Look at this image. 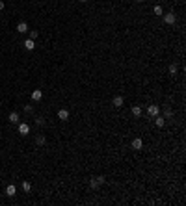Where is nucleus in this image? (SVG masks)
I'll return each instance as SVG.
<instances>
[{
    "label": "nucleus",
    "mask_w": 186,
    "mask_h": 206,
    "mask_svg": "<svg viewBox=\"0 0 186 206\" xmlns=\"http://www.w3.org/2000/svg\"><path fill=\"white\" fill-rule=\"evenodd\" d=\"M102 184H104V178H102V176H95V178H91V182H89V186H91L93 189L101 188Z\"/></svg>",
    "instance_id": "nucleus-1"
},
{
    "label": "nucleus",
    "mask_w": 186,
    "mask_h": 206,
    "mask_svg": "<svg viewBox=\"0 0 186 206\" xmlns=\"http://www.w3.org/2000/svg\"><path fill=\"white\" fill-rule=\"evenodd\" d=\"M17 130H19L21 136H28V134H30V125H28V123H21Z\"/></svg>",
    "instance_id": "nucleus-2"
},
{
    "label": "nucleus",
    "mask_w": 186,
    "mask_h": 206,
    "mask_svg": "<svg viewBox=\"0 0 186 206\" xmlns=\"http://www.w3.org/2000/svg\"><path fill=\"white\" fill-rule=\"evenodd\" d=\"M130 147H132L134 150H140V149H143V139H141V137H136V139H132Z\"/></svg>",
    "instance_id": "nucleus-3"
},
{
    "label": "nucleus",
    "mask_w": 186,
    "mask_h": 206,
    "mask_svg": "<svg viewBox=\"0 0 186 206\" xmlns=\"http://www.w3.org/2000/svg\"><path fill=\"white\" fill-rule=\"evenodd\" d=\"M147 113H149L151 117H156V115H160V108H158L156 104H151V106L147 108Z\"/></svg>",
    "instance_id": "nucleus-4"
},
{
    "label": "nucleus",
    "mask_w": 186,
    "mask_h": 206,
    "mask_svg": "<svg viewBox=\"0 0 186 206\" xmlns=\"http://www.w3.org/2000/svg\"><path fill=\"white\" fill-rule=\"evenodd\" d=\"M175 21H177L175 13H166L164 15V22H166V24H175Z\"/></svg>",
    "instance_id": "nucleus-5"
},
{
    "label": "nucleus",
    "mask_w": 186,
    "mask_h": 206,
    "mask_svg": "<svg viewBox=\"0 0 186 206\" xmlns=\"http://www.w3.org/2000/svg\"><path fill=\"white\" fill-rule=\"evenodd\" d=\"M41 98H43V91L41 89H34V91H32V100H34V102L41 100Z\"/></svg>",
    "instance_id": "nucleus-6"
},
{
    "label": "nucleus",
    "mask_w": 186,
    "mask_h": 206,
    "mask_svg": "<svg viewBox=\"0 0 186 206\" xmlns=\"http://www.w3.org/2000/svg\"><path fill=\"white\" fill-rule=\"evenodd\" d=\"M17 32H19V34H26V32H30L28 30V24H26V22H19V24H17Z\"/></svg>",
    "instance_id": "nucleus-7"
},
{
    "label": "nucleus",
    "mask_w": 186,
    "mask_h": 206,
    "mask_svg": "<svg viewBox=\"0 0 186 206\" xmlns=\"http://www.w3.org/2000/svg\"><path fill=\"white\" fill-rule=\"evenodd\" d=\"M58 119H60V121H67V119H69V110H60V112H58Z\"/></svg>",
    "instance_id": "nucleus-8"
},
{
    "label": "nucleus",
    "mask_w": 186,
    "mask_h": 206,
    "mask_svg": "<svg viewBox=\"0 0 186 206\" xmlns=\"http://www.w3.org/2000/svg\"><path fill=\"white\" fill-rule=\"evenodd\" d=\"M15 193H17V188H15L13 184H9V186L6 188V195H7V197H13Z\"/></svg>",
    "instance_id": "nucleus-9"
},
{
    "label": "nucleus",
    "mask_w": 186,
    "mask_h": 206,
    "mask_svg": "<svg viewBox=\"0 0 186 206\" xmlns=\"http://www.w3.org/2000/svg\"><path fill=\"white\" fill-rule=\"evenodd\" d=\"M24 48L26 50H34L35 48V41H34V39H26V41H24Z\"/></svg>",
    "instance_id": "nucleus-10"
},
{
    "label": "nucleus",
    "mask_w": 186,
    "mask_h": 206,
    "mask_svg": "<svg viewBox=\"0 0 186 206\" xmlns=\"http://www.w3.org/2000/svg\"><path fill=\"white\" fill-rule=\"evenodd\" d=\"M114 106H116V108H121V106H123V97H121V95L114 97Z\"/></svg>",
    "instance_id": "nucleus-11"
},
{
    "label": "nucleus",
    "mask_w": 186,
    "mask_h": 206,
    "mask_svg": "<svg viewBox=\"0 0 186 206\" xmlns=\"http://www.w3.org/2000/svg\"><path fill=\"white\" fill-rule=\"evenodd\" d=\"M155 125L158 126V128H162V126L166 125V119H164V117H160V115H156V121H155Z\"/></svg>",
    "instance_id": "nucleus-12"
},
{
    "label": "nucleus",
    "mask_w": 186,
    "mask_h": 206,
    "mask_svg": "<svg viewBox=\"0 0 186 206\" xmlns=\"http://www.w3.org/2000/svg\"><path fill=\"white\" fill-rule=\"evenodd\" d=\"M9 123H19V113L17 112H11L9 113Z\"/></svg>",
    "instance_id": "nucleus-13"
},
{
    "label": "nucleus",
    "mask_w": 186,
    "mask_h": 206,
    "mask_svg": "<svg viewBox=\"0 0 186 206\" xmlns=\"http://www.w3.org/2000/svg\"><path fill=\"white\" fill-rule=\"evenodd\" d=\"M132 115L134 117H140L141 115V108H140V106H134V108H132Z\"/></svg>",
    "instance_id": "nucleus-14"
},
{
    "label": "nucleus",
    "mask_w": 186,
    "mask_h": 206,
    "mask_svg": "<svg viewBox=\"0 0 186 206\" xmlns=\"http://www.w3.org/2000/svg\"><path fill=\"white\" fill-rule=\"evenodd\" d=\"M45 136H37V137H35V143H37V145H45Z\"/></svg>",
    "instance_id": "nucleus-15"
},
{
    "label": "nucleus",
    "mask_w": 186,
    "mask_h": 206,
    "mask_svg": "<svg viewBox=\"0 0 186 206\" xmlns=\"http://www.w3.org/2000/svg\"><path fill=\"white\" fill-rule=\"evenodd\" d=\"M22 189H24V193H28L30 189H32V184H30V182H22Z\"/></svg>",
    "instance_id": "nucleus-16"
},
{
    "label": "nucleus",
    "mask_w": 186,
    "mask_h": 206,
    "mask_svg": "<svg viewBox=\"0 0 186 206\" xmlns=\"http://www.w3.org/2000/svg\"><path fill=\"white\" fill-rule=\"evenodd\" d=\"M177 71H179V69H177V65H175V63H173V65H169V74H173V76H175V74H177Z\"/></svg>",
    "instance_id": "nucleus-17"
},
{
    "label": "nucleus",
    "mask_w": 186,
    "mask_h": 206,
    "mask_svg": "<svg viewBox=\"0 0 186 206\" xmlns=\"http://www.w3.org/2000/svg\"><path fill=\"white\" fill-rule=\"evenodd\" d=\"M153 11H155L156 15H164V9H162V6H155V9H153Z\"/></svg>",
    "instance_id": "nucleus-18"
},
{
    "label": "nucleus",
    "mask_w": 186,
    "mask_h": 206,
    "mask_svg": "<svg viewBox=\"0 0 186 206\" xmlns=\"http://www.w3.org/2000/svg\"><path fill=\"white\" fill-rule=\"evenodd\" d=\"M35 125H37V126H43V125H45V119H43V117H35Z\"/></svg>",
    "instance_id": "nucleus-19"
},
{
    "label": "nucleus",
    "mask_w": 186,
    "mask_h": 206,
    "mask_svg": "<svg viewBox=\"0 0 186 206\" xmlns=\"http://www.w3.org/2000/svg\"><path fill=\"white\" fill-rule=\"evenodd\" d=\"M24 112L26 113H32V112H34V108H32L30 104H24Z\"/></svg>",
    "instance_id": "nucleus-20"
},
{
    "label": "nucleus",
    "mask_w": 186,
    "mask_h": 206,
    "mask_svg": "<svg viewBox=\"0 0 186 206\" xmlns=\"http://www.w3.org/2000/svg\"><path fill=\"white\" fill-rule=\"evenodd\" d=\"M37 35H39V34H37V32H35V30H32V32H30V39H35V37H37Z\"/></svg>",
    "instance_id": "nucleus-21"
},
{
    "label": "nucleus",
    "mask_w": 186,
    "mask_h": 206,
    "mask_svg": "<svg viewBox=\"0 0 186 206\" xmlns=\"http://www.w3.org/2000/svg\"><path fill=\"white\" fill-rule=\"evenodd\" d=\"M4 9V2H2V0H0V11H2Z\"/></svg>",
    "instance_id": "nucleus-22"
},
{
    "label": "nucleus",
    "mask_w": 186,
    "mask_h": 206,
    "mask_svg": "<svg viewBox=\"0 0 186 206\" xmlns=\"http://www.w3.org/2000/svg\"><path fill=\"white\" fill-rule=\"evenodd\" d=\"M134 2H143V0H134Z\"/></svg>",
    "instance_id": "nucleus-23"
},
{
    "label": "nucleus",
    "mask_w": 186,
    "mask_h": 206,
    "mask_svg": "<svg viewBox=\"0 0 186 206\" xmlns=\"http://www.w3.org/2000/svg\"><path fill=\"white\" fill-rule=\"evenodd\" d=\"M80 2H88V0H80Z\"/></svg>",
    "instance_id": "nucleus-24"
}]
</instances>
